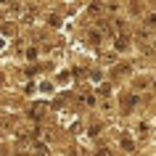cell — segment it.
<instances>
[{
  "label": "cell",
  "instance_id": "1",
  "mask_svg": "<svg viewBox=\"0 0 156 156\" xmlns=\"http://www.w3.org/2000/svg\"><path fill=\"white\" fill-rule=\"evenodd\" d=\"M127 42H130V40H127V37L122 34V37L116 40V50H124V48H127Z\"/></svg>",
  "mask_w": 156,
  "mask_h": 156
},
{
  "label": "cell",
  "instance_id": "4",
  "mask_svg": "<svg viewBox=\"0 0 156 156\" xmlns=\"http://www.w3.org/2000/svg\"><path fill=\"white\" fill-rule=\"evenodd\" d=\"M3 45H5V40H3V37H0V48H3Z\"/></svg>",
  "mask_w": 156,
  "mask_h": 156
},
{
  "label": "cell",
  "instance_id": "3",
  "mask_svg": "<svg viewBox=\"0 0 156 156\" xmlns=\"http://www.w3.org/2000/svg\"><path fill=\"white\" fill-rule=\"evenodd\" d=\"M27 58H29V61H32V58H37V48H29V50H27Z\"/></svg>",
  "mask_w": 156,
  "mask_h": 156
},
{
  "label": "cell",
  "instance_id": "2",
  "mask_svg": "<svg viewBox=\"0 0 156 156\" xmlns=\"http://www.w3.org/2000/svg\"><path fill=\"white\" fill-rule=\"evenodd\" d=\"M135 103H138V98H135V95H130V98H124V108H132Z\"/></svg>",
  "mask_w": 156,
  "mask_h": 156
},
{
  "label": "cell",
  "instance_id": "5",
  "mask_svg": "<svg viewBox=\"0 0 156 156\" xmlns=\"http://www.w3.org/2000/svg\"><path fill=\"white\" fill-rule=\"evenodd\" d=\"M0 82H3V74H0Z\"/></svg>",
  "mask_w": 156,
  "mask_h": 156
}]
</instances>
